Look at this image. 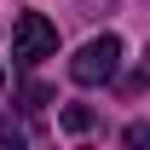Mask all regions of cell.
<instances>
[{
  "instance_id": "cell-2",
  "label": "cell",
  "mask_w": 150,
  "mask_h": 150,
  "mask_svg": "<svg viewBox=\"0 0 150 150\" xmlns=\"http://www.w3.org/2000/svg\"><path fill=\"white\" fill-rule=\"evenodd\" d=\"M52 52H58V23L46 12H18V23H12V58L18 64H40Z\"/></svg>"
},
{
  "instance_id": "cell-5",
  "label": "cell",
  "mask_w": 150,
  "mask_h": 150,
  "mask_svg": "<svg viewBox=\"0 0 150 150\" xmlns=\"http://www.w3.org/2000/svg\"><path fill=\"white\" fill-rule=\"evenodd\" d=\"M127 144H150V127H144V121H133V127H127Z\"/></svg>"
},
{
  "instance_id": "cell-1",
  "label": "cell",
  "mask_w": 150,
  "mask_h": 150,
  "mask_svg": "<svg viewBox=\"0 0 150 150\" xmlns=\"http://www.w3.org/2000/svg\"><path fill=\"white\" fill-rule=\"evenodd\" d=\"M115 69H121V40L115 35H93L81 52L69 58V75L81 81V87H104V81H115Z\"/></svg>"
},
{
  "instance_id": "cell-4",
  "label": "cell",
  "mask_w": 150,
  "mask_h": 150,
  "mask_svg": "<svg viewBox=\"0 0 150 150\" xmlns=\"http://www.w3.org/2000/svg\"><path fill=\"white\" fill-rule=\"evenodd\" d=\"M23 110H46V87H23Z\"/></svg>"
},
{
  "instance_id": "cell-6",
  "label": "cell",
  "mask_w": 150,
  "mask_h": 150,
  "mask_svg": "<svg viewBox=\"0 0 150 150\" xmlns=\"http://www.w3.org/2000/svg\"><path fill=\"white\" fill-rule=\"evenodd\" d=\"M0 81H6V75H0Z\"/></svg>"
},
{
  "instance_id": "cell-3",
  "label": "cell",
  "mask_w": 150,
  "mask_h": 150,
  "mask_svg": "<svg viewBox=\"0 0 150 150\" xmlns=\"http://www.w3.org/2000/svg\"><path fill=\"white\" fill-rule=\"evenodd\" d=\"M64 127H69V133H87V127H93V115L81 110V104H69V110H64Z\"/></svg>"
}]
</instances>
